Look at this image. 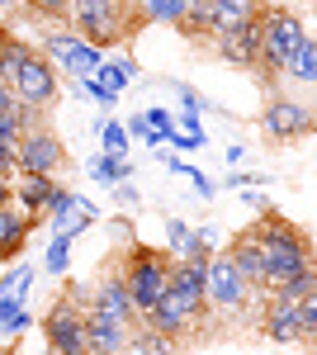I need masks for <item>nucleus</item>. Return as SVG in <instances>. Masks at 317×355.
Returning a JSON list of instances; mask_svg holds the SVG:
<instances>
[{
  "label": "nucleus",
  "instance_id": "f257e3e1",
  "mask_svg": "<svg viewBox=\"0 0 317 355\" xmlns=\"http://www.w3.org/2000/svg\"><path fill=\"white\" fill-rule=\"evenodd\" d=\"M251 237L261 242V289H270V294H275L289 275L313 270L308 237H303L289 218H280V214H270V209H265L261 223L251 227Z\"/></svg>",
  "mask_w": 317,
  "mask_h": 355
},
{
  "label": "nucleus",
  "instance_id": "f03ea898",
  "mask_svg": "<svg viewBox=\"0 0 317 355\" xmlns=\"http://www.w3.org/2000/svg\"><path fill=\"white\" fill-rule=\"evenodd\" d=\"M67 19H71V33H80L85 43L109 48L128 33V0H71Z\"/></svg>",
  "mask_w": 317,
  "mask_h": 355
},
{
  "label": "nucleus",
  "instance_id": "7ed1b4c3",
  "mask_svg": "<svg viewBox=\"0 0 317 355\" xmlns=\"http://www.w3.org/2000/svg\"><path fill=\"white\" fill-rule=\"evenodd\" d=\"M166 270H171V256L161 251V246H147L137 242L128 251V275H123V289H128V303L132 313L142 318L152 303L166 294Z\"/></svg>",
  "mask_w": 317,
  "mask_h": 355
},
{
  "label": "nucleus",
  "instance_id": "20e7f679",
  "mask_svg": "<svg viewBox=\"0 0 317 355\" xmlns=\"http://www.w3.org/2000/svg\"><path fill=\"white\" fill-rule=\"evenodd\" d=\"M256 24H261V62L256 67L265 76H284V62L303 38V19L293 10H261Z\"/></svg>",
  "mask_w": 317,
  "mask_h": 355
},
{
  "label": "nucleus",
  "instance_id": "39448f33",
  "mask_svg": "<svg viewBox=\"0 0 317 355\" xmlns=\"http://www.w3.org/2000/svg\"><path fill=\"white\" fill-rule=\"evenodd\" d=\"M204 299L213 308H223V313H241L246 299H251V284L241 279V270L232 266L228 251L223 256H209V266H204Z\"/></svg>",
  "mask_w": 317,
  "mask_h": 355
},
{
  "label": "nucleus",
  "instance_id": "423d86ee",
  "mask_svg": "<svg viewBox=\"0 0 317 355\" xmlns=\"http://www.w3.org/2000/svg\"><path fill=\"white\" fill-rule=\"evenodd\" d=\"M43 336H48L53 355H90L85 351V308L76 299L53 303L48 318H43Z\"/></svg>",
  "mask_w": 317,
  "mask_h": 355
},
{
  "label": "nucleus",
  "instance_id": "0eeeda50",
  "mask_svg": "<svg viewBox=\"0 0 317 355\" xmlns=\"http://www.w3.org/2000/svg\"><path fill=\"white\" fill-rule=\"evenodd\" d=\"M67 162V152H62V137L53 128H43V123H33L28 133H19L15 142V166L28 171V175H57Z\"/></svg>",
  "mask_w": 317,
  "mask_h": 355
},
{
  "label": "nucleus",
  "instance_id": "6e6552de",
  "mask_svg": "<svg viewBox=\"0 0 317 355\" xmlns=\"http://www.w3.org/2000/svg\"><path fill=\"white\" fill-rule=\"evenodd\" d=\"M10 90H15V100H24L28 110H48V105H57L62 81H57V67H53V62H48L43 53H33L24 67L15 71Z\"/></svg>",
  "mask_w": 317,
  "mask_h": 355
},
{
  "label": "nucleus",
  "instance_id": "1a4fd4ad",
  "mask_svg": "<svg viewBox=\"0 0 317 355\" xmlns=\"http://www.w3.org/2000/svg\"><path fill=\"white\" fill-rule=\"evenodd\" d=\"M204 266L209 261H171L166 270V294L175 299V308L185 313L189 322H199L209 313V299H204Z\"/></svg>",
  "mask_w": 317,
  "mask_h": 355
},
{
  "label": "nucleus",
  "instance_id": "9d476101",
  "mask_svg": "<svg viewBox=\"0 0 317 355\" xmlns=\"http://www.w3.org/2000/svg\"><path fill=\"white\" fill-rule=\"evenodd\" d=\"M261 128H265V137H275V142L308 137L313 133V110L298 105V100H275V105L261 114Z\"/></svg>",
  "mask_w": 317,
  "mask_h": 355
},
{
  "label": "nucleus",
  "instance_id": "9b49d317",
  "mask_svg": "<svg viewBox=\"0 0 317 355\" xmlns=\"http://www.w3.org/2000/svg\"><path fill=\"white\" fill-rule=\"evenodd\" d=\"M171 261H209L213 256V227H194L185 218L166 223V246H161Z\"/></svg>",
  "mask_w": 317,
  "mask_h": 355
},
{
  "label": "nucleus",
  "instance_id": "f8f14e48",
  "mask_svg": "<svg viewBox=\"0 0 317 355\" xmlns=\"http://www.w3.org/2000/svg\"><path fill=\"white\" fill-rule=\"evenodd\" d=\"M209 38H213V53L223 62H232V67H256L261 62V24L256 19H246L232 33H209Z\"/></svg>",
  "mask_w": 317,
  "mask_h": 355
},
{
  "label": "nucleus",
  "instance_id": "ddd939ff",
  "mask_svg": "<svg viewBox=\"0 0 317 355\" xmlns=\"http://www.w3.org/2000/svg\"><path fill=\"white\" fill-rule=\"evenodd\" d=\"M85 313H90V318H109V322H123V327H137V313H132L128 289H123V279H119V275L105 279V284L95 289V299H90Z\"/></svg>",
  "mask_w": 317,
  "mask_h": 355
},
{
  "label": "nucleus",
  "instance_id": "4468645a",
  "mask_svg": "<svg viewBox=\"0 0 317 355\" xmlns=\"http://www.w3.org/2000/svg\"><path fill=\"white\" fill-rule=\"evenodd\" d=\"M132 341V327L109 322V318H90L85 313V351L90 355H123Z\"/></svg>",
  "mask_w": 317,
  "mask_h": 355
},
{
  "label": "nucleus",
  "instance_id": "2eb2a0df",
  "mask_svg": "<svg viewBox=\"0 0 317 355\" xmlns=\"http://www.w3.org/2000/svg\"><path fill=\"white\" fill-rule=\"evenodd\" d=\"M15 185V209L28 214V218H43V209H48V199L57 190V175H28L19 171V180H10Z\"/></svg>",
  "mask_w": 317,
  "mask_h": 355
},
{
  "label": "nucleus",
  "instance_id": "dca6fc26",
  "mask_svg": "<svg viewBox=\"0 0 317 355\" xmlns=\"http://www.w3.org/2000/svg\"><path fill=\"white\" fill-rule=\"evenodd\" d=\"M265 336L270 341H280V346H303V336H298V299H280L265 308Z\"/></svg>",
  "mask_w": 317,
  "mask_h": 355
},
{
  "label": "nucleus",
  "instance_id": "f3484780",
  "mask_svg": "<svg viewBox=\"0 0 317 355\" xmlns=\"http://www.w3.org/2000/svg\"><path fill=\"white\" fill-rule=\"evenodd\" d=\"M38 227V218H28V214H19L15 204H5L0 209V266L5 261H15L19 251H24V242H28V232Z\"/></svg>",
  "mask_w": 317,
  "mask_h": 355
},
{
  "label": "nucleus",
  "instance_id": "a211bd4d",
  "mask_svg": "<svg viewBox=\"0 0 317 355\" xmlns=\"http://www.w3.org/2000/svg\"><path fill=\"white\" fill-rule=\"evenodd\" d=\"M261 15V0H209V33H232Z\"/></svg>",
  "mask_w": 317,
  "mask_h": 355
},
{
  "label": "nucleus",
  "instance_id": "6ab92c4d",
  "mask_svg": "<svg viewBox=\"0 0 317 355\" xmlns=\"http://www.w3.org/2000/svg\"><path fill=\"white\" fill-rule=\"evenodd\" d=\"M142 327H152V331H161V336H171V341H180L194 322H189L185 313L175 308V299H171V294H161V299L142 313Z\"/></svg>",
  "mask_w": 317,
  "mask_h": 355
},
{
  "label": "nucleus",
  "instance_id": "aec40b11",
  "mask_svg": "<svg viewBox=\"0 0 317 355\" xmlns=\"http://www.w3.org/2000/svg\"><path fill=\"white\" fill-rule=\"evenodd\" d=\"M284 76H293V81L303 85H317V38H298V48L289 53V62H284Z\"/></svg>",
  "mask_w": 317,
  "mask_h": 355
},
{
  "label": "nucleus",
  "instance_id": "412c9836",
  "mask_svg": "<svg viewBox=\"0 0 317 355\" xmlns=\"http://www.w3.org/2000/svg\"><path fill=\"white\" fill-rule=\"evenodd\" d=\"M228 256H232V266L241 270L246 284H261V242H256L251 232H241L237 242L228 246Z\"/></svg>",
  "mask_w": 317,
  "mask_h": 355
},
{
  "label": "nucleus",
  "instance_id": "4be33fe9",
  "mask_svg": "<svg viewBox=\"0 0 317 355\" xmlns=\"http://www.w3.org/2000/svg\"><path fill=\"white\" fill-rule=\"evenodd\" d=\"M100 62H105V48H95V43H85V38H80V43L62 57L57 67H67V76L85 81V76H95V71H100Z\"/></svg>",
  "mask_w": 317,
  "mask_h": 355
},
{
  "label": "nucleus",
  "instance_id": "5701e85b",
  "mask_svg": "<svg viewBox=\"0 0 317 355\" xmlns=\"http://www.w3.org/2000/svg\"><path fill=\"white\" fill-rule=\"evenodd\" d=\"M132 76H137V62H132V57H105V62H100V71H95V81L105 85V90H114V95H119V90H128Z\"/></svg>",
  "mask_w": 317,
  "mask_h": 355
},
{
  "label": "nucleus",
  "instance_id": "b1692460",
  "mask_svg": "<svg viewBox=\"0 0 317 355\" xmlns=\"http://www.w3.org/2000/svg\"><path fill=\"white\" fill-rule=\"evenodd\" d=\"M90 180H100V185L132 180V162L128 157H114V152H100V157H90Z\"/></svg>",
  "mask_w": 317,
  "mask_h": 355
},
{
  "label": "nucleus",
  "instance_id": "393cba45",
  "mask_svg": "<svg viewBox=\"0 0 317 355\" xmlns=\"http://www.w3.org/2000/svg\"><path fill=\"white\" fill-rule=\"evenodd\" d=\"M80 204H85V199H80L76 190H67V185H57V190H53V199H48V209H43V214H48V218H53V227L62 232L67 223L76 218V209H80Z\"/></svg>",
  "mask_w": 317,
  "mask_h": 355
},
{
  "label": "nucleus",
  "instance_id": "a878e982",
  "mask_svg": "<svg viewBox=\"0 0 317 355\" xmlns=\"http://www.w3.org/2000/svg\"><path fill=\"white\" fill-rule=\"evenodd\" d=\"M28 308H24V299H15V294H0V331L5 336H24L28 331Z\"/></svg>",
  "mask_w": 317,
  "mask_h": 355
},
{
  "label": "nucleus",
  "instance_id": "bb28decb",
  "mask_svg": "<svg viewBox=\"0 0 317 355\" xmlns=\"http://www.w3.org/2000/svg\"><path fill=\"white\" fill-rule=\"evenodd\" d=\"M132 355H175V341L171 336H161L152 327H132V341H128Z\"/></svg>",
  "mask_w": 317,
  "mask_h": 355
},
{
  "label": "nucleus",
  "instance_id": "cd10ccee",
  "mask_svg": "<svg viewBox=\"0 0 317 355\" xmlns=\"http://www.w3.org/2000/svg\"><path fill=\"white\" fill-rule=\"evenodd\" d=\"M43 270L48 275L71 270V237H67V232H53V242H48V251H43Z\"/></svg>",
  "mask_w": 317,
  "mask_h": 355
},
{
  "label": "nucleus",
  "instance_id": "c85d7f7f",
  "mask_svg": "<svg viewBox=\"0 0 317 355\" xmlns=\"http://www.w3.org/2000/svg\"><path fill=\"white\" fill-rule=\"evenodd\" d=\"M189 0H142V19L147 24H180Z\"/></svg>",
  "mask_w": 317,
  "mask_h": 355
},
{
  "label": "nucleus",
  "instance_id": "c756f323",
  "mask_svg": "<svg viewBox=\"0 0 317 355\" xmlns=\"http://www.w3.org/2000/svg\"><path fill=\"white\" fill-rule=\"evenodd\" d=\"M95 133H100V147H105V152H114V157H128V128H123V123L100 119V123H95Z\"/></svg>",
  "mask_w": 317,
  "mask_h": 355
},
{
  "label": "nucleus",
  "instance_id": "7c9ffc66",
  "mask_svg": "<svg viewBox=\"0 0 317 355\" xmlns=\"http://www.w3.org/2000/svg\"><path fill=\"white\" fill-rule=\"evenodd\" d=\"M180 33H189V38H199V33H209V0H189L185 15H180Z\"/></svg>",
  "mask_w": 317,
  "mask_h": 355
},
{
  "label": "nucleus",
  "instance_id": "2f4dec72",
  "mask_svg": "<svg viewBox=\"0 0 317 355\" xmlns=\"http://www.w3.org/2000/svg\"><path fill=\"white\" fill-rule=\"evenodd\" d=\"M28 284H33V270H28V266H10V270H0V294H15V299H24Z\"/></svg>",
  "mask_w": 317,
  "mask_h": 355
},
{
  "label": "nucleus",
  "instance_id": "473e14b6",
  "mask_svg": "<svg viewBox=\"0 0 317 355\" xmlns=\"http://www.w3.org/2000/svg\"><path fill=\"white\" fill-rule=\"evenodd\" d=\"M298 336H303V346L317 336V289L298 299Z\"/></svg>",
  "mask_w": 317,
  "mask_h": 355
},
{
  "label": "nucleus",
  "instance_id": "72a5a7b5",
  "mask_svg": "<svg viewBox=\"0 0 317 355\" xmlns=\"http://www.w3.org/2000/svg\"><path fill=\"white\" fill-rule=\"evenodd\" d=\"M80 43V33H71V28H62V33H53V38H43V57H48V62H62V57L71 53V48H76Z\"/></svg>",
  "mask_w": 317,
  "mask_h": 355
},
{
  "label": "nucleus",
  "instance_id": "f704fd0d",
  "mask_svg": "<svg viewBox=\"0 0 317 355\" xmlns=\"http://www.w3.org/2000/svg\"><path fill=\"white\" fill-rule=\"evenodd\" d=\"M313 289H317V275L313 270H298V275H289L275 294H280V299H303V294H313Z\"/></svg>",
  "mask_w": 317,
  "mask_h": 355
},
{
  "label": "nucleus",
  "instance_id": "c9c22d12",
  "mask_svg": "<svg viewBox=\"0 0 317 355\" xmlns=\"http://www.w3.org/2000/svg\"><path fill=\"white\" fill-rule=\"evenodd\" d=\"M142 119H147V128H152V133H161V147H166V137L175 133V114L157 105V110H142Z\"/></svg>",
  "mask_w": 317,
  "mask_h": 355
},
{
  "label": "nucleus",
  "instance_id": "e433bc0d",
  "mask_svg": "<svg viewBox=\"0 0 317 355\" xmlns=\"http://www.w3.org/2000/svg\"><path fill=\"white\" fill-rule=\"evenodd\" d=\"M123 128H128V137H137V142L161 147V133H152V128H147V119H142V114H128V123H123Z\"/></svg>",
  "mask_w": 317,
  "mask_h": 355
},
{
  "label": "nucleus",
  "instance_id": "4c0bfd02",
  "mask_svg": "<svg viewBox=\"0 0 317 355\" xmlns=\"http://www.w3.org/2000/svg\"><path fill=\"white\" fill-rule=\"evenodd\" d=\"M76 90L85 95V100H95V105H114V100H119V95H114V90H105V85L95 81V76H85V81H76Z\"/></svg>",
  "mask_w": 317,
  "mask_h": 355
},
{
  "label": "nucleus",
  "instance_id": "58836bf2",
  "mask_svg": "<svg viewBox=\"0 0 317 355\" xmlns=\"http://www.w3.org/2000/svg\"><path fill=\"white\" fill-rule=\"evenodd\" d=\"M204 142H209V133H180V128L166 137V147H175V152H199Z\"/></svg>",
  "mask_w": 317,
  "mask_h": 355
},
{
  "label": "nucleus",
  "instance_id": "ea45409f",
  "mask_svg": "<svg viewBox=\"0 0 317 355\" xmlns=\"http://www.w3.org/2000/svg\"><path fill=\"white\" fill-rule=\"evenodd\" d=\"M28 5H33L38 15H48V19H67V5H71V0H28Z\"/></svg>",
  "mask_w": 317,
  "mask_h": 355
},
{
  "label": "nucleus",
  "instance_id": "a19ab883",
  "mask_svg": "<svg viewBox=\"0 0 317 355\" xmlns=\"http://www.w3.org/2000/svg\"><path fill=\"white\" fill-rule=\"evenodd\" d=\"M15 142H0V180H15Z\"/></svg>",
  "mask_w": 317,
  "mask_h": 355
},
{
  "label": "nucleus",
  "instance_id": "79ce46f5",
  "mask_svg": "<svg viewBox=\"0 0 317 355\" xmlns=\"http://www.w3.org/2000/svg\"><path fill=\"white\" fill-rule=\"evenodd\" d=\"M114 190V204H123V209H137V190H132V180H119V185H109Z\"/></svg>",
  "mask_w": 317,
  "mask_h": 355
},
{
  "label": "nucleus",
  "instance_id": "37998d69",
  "mask_svg": "<svg viewBox=\"0 0 317 355\" xmlns=\"http://www.w3.org/2000/svg\"><path fill=\"white\" fill-rule=\"evenodd\" d=\"M251 185H265V175H256V171H232V180H228V190H251Z\"/></svg>",
  "mask_w": 317,
  "mask_h": 355
},
{
  "label": "nucleus",
  "instance_id": "c03bdc74",
  "mask_svg": "<svg viewBox=\"0 0 317 355\" xmlns=\"http://www.w3.org/2000/svg\"><path fill=\"white\" fill-rule=\"evenodd\" d=\"M175 128H180V133H204V114L180 110V114H175Z\"/></svg>",
  "mask_w": 317,
  "mask_h": 355
},
{
  "label": "nucleus",
  "instance_id": "a18cd8bd",
  "mask_svg": "<svg viewBox=\"0 0 317 355\" xmlns=\"http://www.w3.org/2000/svg\"><path fill=\"white\" fill-rule=\"evenodd\" d=\"M223 157H228V166H241V162H246V147H241V142H232Z\"/></svg>",
  "mask_w": 317,
  "mask_h": 355
},
{
  "label": "nucleus",
  "instance_id": "49530a36",
  "mask_svg": "<svg viewBox=\"0 0 317 355\" xmlns=\"http://www.w3.org/2000/svg\"><path fill=\"white\" fill-rule=\"evenodd\" d=\"M10 105H15V90H10V85H5V81H0V114H5V110H10Z\"/></svg>",
  "mask_w": 317,
  "mask_h": 355
},
{
  "label": "nucleus",
  "instance_id": "de8ad7c7",
  "mask_svg": "<svg viewBox=\"0 0 317 355\" xmlns=\"http://www.w3.org/2000/svg\"><path fill=\"white\" fill-rule=\"evenodd\" d=\"M5 204H15V185H10V180H0V209H5Z\"/></svg>",
  "mask_w": 317,
  "mask_h": 355
},
{
  "label": "nucleus",
  "instance_id": "09e8293b",
  "mask_svg": "<svg viewBox=\"0 0 317 355\" xmlns=\"http://www.w3.org/2000/svg\"><path fill=\"white\" fill-rule=\"evenodd\" d=\"M5 5H15V0H0V10H5Z\"/></svg>",
  "mask_w": 317,
  "mask_h": 355
}]
</instances>
